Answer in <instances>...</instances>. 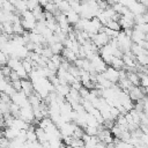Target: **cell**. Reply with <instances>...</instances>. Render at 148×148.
Here are the masks:
<instances>
[{
    "label": "cell",
    "instance_id": "6da1fadb",
    "mask_svg": "<svg viewBox=\"0 0 148 148\" xmlns=\"http://www.w3.org/2000/svg\"><path fill=\"white\" fill-rule=\"evenodd\" d=\"M90 39H91V42H92L98 49L105 46V45L110 42V37H109L103 30L99 31V32H97V34H95V35H92Z\"/></svg>",
    "mask_w": 148,
    "mask_h": 148
},
{
    "label": "cell",
    "instance_id": "7a4b0ae2",
    "mask_svg": "<svg viewBox=\"0 0 148 148\" xmlns=\"http://www.w3.org/2000/svg\"><path fill=\"white\" fill-rule=\"evenodd\" d=\"M145 95H146V89H145V87H141V86H133L128 90V96L133 102L143 99Z\"/></svg>",
    "mask_w": 148,
    "mask_h": 148
},
{
    "label": "cell",
    "instance_id": "3957f363",
    "mask_svg": "<svg viewBox=\"0 0 148 148\" xmlns=\"http://www.w3.org/2000/svg\"><path fill=\"white\" fill-rule=\"evenodd\" d=\"M12 102L17 104L20 108H23V106H27V105H30V102H29V97L21 90V91H15L12 96Z\"/></svg>",
    "mask_w": 148,
    "mask_h": 148
},
{
    "label": "cell",
    "instance_id": "277c9868",
    "mask_svg": "<svg viewBox=\"0 0 148 148\" xmlns=\"http://www.w3.org/2000/svg\"><path fill=\"white\" fill-rule=\"evenodd\" d=\"M20 118L25 120L29 124H31L35 120V113H34V109H32L31 104L20 109Z\"/></svg>",
    "mask_w": 148,
    "mask_h": 148
},
{
    "label": "cell",
    "instance_id": "5b68a950",
    "mask_svg": "<svg viewBox=\"0 0 148 148\" xmlns=\"http://www.w3.org/2000/svg\"><path fill=\"white\" fill-rule=\"evenodd\" d=\"M102 74L105 76V79H108L112 83H117L119 81V71L112 66H108V68Z\"/></svg>",
    "mask_w": 148,
    "mask_h": 148
},
{
    "label": "cell",
    "instance_id": "8992f818",
    "mask_svg": "<svg viewBox=\"0 0 148 148\" xmlns=\"http://www.w3.org/2000/svg\"><path fill=\"white\" fill-rule=\"evenodd\" d=\"M21 84H22V91L29 97L31 94L35 92V88H34V83L32 81L29 79H21Z\"/></svg>",
    "mask_w": 148,
    "mask_h": 148
},
{
    "label": "cell",
    "instance_id": "52a82bcc",
    "mask_svg": "<svg viewBox=\"0 0 148 148\" xmlns=\"http://www.w3.org/2000/svg\"><path fill=\"white\" fill-rule=\"evenodd\" d=\"M65 15H66V17H67V20H68L69 24H73V25H75V24L79 22V20L81 18L80 14H79L77 12H75L74 9L68 10V12H67Z\"/></svg>",
    "mask_w": 148,
    "mask_h": 148
},
{
    "label": "cell",
    "instance_id": "ba28073f",
    "mask_svg": "<svg viewBox=\"0 0 148 148\" xmlns=\"http://www.w3.org/2000/svg\"><path fill=\"white\" fill-rule=\"evenodd\" d=\"M7 66H9L10 69L16 71L17 68H20L22 66V60L17 57H9L8 61H7Z\"/></svg>",
    "mask_w": 148,
    "mask_h": 148
},
{
    "label": "cell",
    "instance_id": "9c48e42d",
    "mask_svg": "<svg viewBox=\"0 0 148 148\" xmlns=\"http://www.w3.org/2000/svg\"><path fill=\"white\" fill-rule=\"evenodd\" d=\"M127 79L131 81V83L133 86H141V77L138 72H135V71L127 72Z\"/></svg>",
    "mask_w": 148,
    "mask_h": 148
},
{
    "label": "cell",
    "instance_id": "30bf717a",
    "mask_svg": "<svg viewBox=\"0 0 148 148\" xmlns=\"http://www.w3.org/2000/svg\"><path fill=\"white\" fill-rule=\"evenodd\" d=\"M62 58H65L66 60H68L69 62H74L76 59H77V56H76V53L74 52V51H72L71 49H67V47H65L64 50H62Z\"/></svg>",
    "mask_w": 148,
    "mask_h": 148
},
{
    "label": "cell",
    "instance_id": "8fae6325",
    "mask_svg": "<svg viewBox=\"0 0 148 148\" xmlns=\"http://www.w3.org/2000/svg\"><path fill=\"white\" fill-rule=\"evenodd\" d=\"M109 66H112V67H114L116 69H121V68H124V60H123V57H114L113 56V58H112V60H111V62H110V65Z\"/></svg>",
    "mask_w": 148,
    "mask_h": 148
},
{
    "label": "cell",
    "instance_id": "7c38bea8",
    "mask_svg": "<svg viewBox=\"0 0 148 148\" xmlns=\"http://www.w3.org/2000/svg\"><path fill=\"white\" fill-rule=\"evenodd\" d=\"M49 46L51 47L53 54H60V53L62 52V50L65 49L64 44L60 43V42H56V43H53V44H51V45H49Z\"/></svg>",
    "mask_w": 148,
    "mask_h": 148
},
{
    "label": "cell",
    "instance_id": "4fadbf2b",
    "mask_svg": "<svg viewBox=\"0 0 148 148\" xmlns=\"http://www.w3.org/2000/svg\"><path fill=\"white\" fill-rule=\"evenodd\" d=\"M57 6H58V9H59L62 14H66L68 10L72 9V8H71V5H69V2H68V0H61Z\"/></svg>",
    "mask_w": 148,
    "mask_h": 148
},
{
    "label": "cell",
    "instance_id": "5bb4252c",
    "mask_svg": "<svg viewBox=\"0 0 148 148\" xmlns=\"http://www.w3.org/2000/svg\"><path fill=\"white\" fill-rule=\"evenodd\" d=\"M106 27L110 28V29H112V30H116V31H120V30H121V27H120L119 22H118V21H113V20H110V21L108 22Z\"/></svg>",
    "mask_w": 148,
    "mask_h": 148
},
{
    "label": "cell",
    "instance_id": "9a60e30c",
    "mask_svg": "<svg viewBox=\"0 0 148 148\" xmlns=\"http://www.w3.org/2000/svg\"><path fill=\"white\" fill-rule=\"evenodd\" d=\"M12 82V86L14 87V89L16 91H21L22 90V84H21V79L20 80H16V81H10Z\"/></svg>",
    "mask_w": 148,
    "mask_h": 148
},
{
    "label": "cell",
    "instance_id": "2e32d148",
    "mask_svg": "<svg viewBox=\"0 0 148 148\" xmlns=\"http://www.w3.org/2000/svg\"><path fill=\"white\" fill-rule=\"evenodd\" d=\"M140 77H141V86L145 88L148 87V74H143Z\"/></svg>",
    "mask_w": 148,
    "mask_h": 148
},
{
    "label": "cell",
    "instance_id": "e0dca14e",
    "mask_svg": "<svg viewBox=\"0 0 148 148\" xmlns=\"http://www.w3.org/2000/svg\"><path fill=\"white\" fill-rule=\"evenodd\" d=\"M7 1H9V2H12L13 5H15V2H16V0H7Z\"/></svg>",
    "mask_w": 148,
    "mask_h": 148
},
{
    "label": "cell",
    "instance_id": "ac0fdd59",
    "mask_svg": "<svg viewBox=\"0 0 148 148\" xmlns=\"http://www.w3.org/2000/svg\"><path fill=\"white\" fill-rule=\"evenodd\" d=\"M145 89H146V95H147V97H148V87H146Z\"/></svg>",
    "mask_w": 148,
    "mask_h": 148
}]
</instances>
